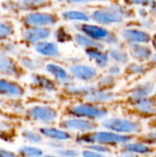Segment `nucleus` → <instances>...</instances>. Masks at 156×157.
Returning <instances> with one entry per match:
<instances>
[{
    "label": "nucleus",
    "mask_w": 156,
    "mask_h": 157,
    "mask_svg": "<svg viewBox=\"0 0 156 157\" xmlns=\"http://www.w3.org/2000/svg\"><path fill=\"white\" fill-rule=\"evenodd\" d=\"M131 16V13L120 6H112L106 9L96 10L92 14L95 21L100 24H112L121 22L125 17Z\"/></svg>",
    "instance_id": "1"
},
{
    "label": "nucleus",
    "mask_w": 156,
    "mask_h": 157,
    "mask_svg": "<svg viewBox=\"0 0 156 157\" xmlns=\"http://www.w3.org/2000/svg\"><path fill=\"white\" fill-rule=\"evenodd\" d=\"M131 137L119 135L112 132H98L90 135H86L79 138L78 142L83 143H99L102 144H124L131 141Z\"/></svg>",
    "instance_id": "2"
},
{
    "label": "nucleus",
    "mask_w": 156,
    "mask_h": 157,
    "mask_svg": "<svg viewBox=\"0 0 156 157\" xmlns=\"http://www.w3.org/2000/svg\"><path fill=\"white\" fill-rule=\"evenodd\" d=\"M102 125L108 130L117 132H137L141 129V126L138 122L119 118L106 120L102 122Z\"/></svg>",
    "instance_id": "3"
},
{
    "label": "nucleus",
    "mask_w": 156,
    "mask_h": 157,
    "mask_svg": "<svg viewBox=\"0 0 156 157\" xmlns=\"http://www.w3.org/2000/svg\"><path fill=\"white\" fill-rule=\"evenodd\" d=\"M80 29L88 37H90L91 39L94 40H105L106 42L108 43H117L118 40L116 39V37L111 34L109 31H108L106 29L98 27V26H93V25H81Z\"/></svg>",
    "instance_id": "4"
},
{
    "label": "nucleus",
    "mask_w": 156,
    "mask_h": 157,
    "mask_svg": "<svg viewBox=\"0 0 156 157\" xmlns=\"http://www.w3.org/2000/svg\"><path fill=\"white\" fill-rule=\"evenodd\" d=\"M28 116L29 119L35 121L50 122L56 119L57 112L51 107L36 106L30 108L28 110Z\"/></svg>",
    "instance_id": "5"
},
{
    "label": "nucleus",
    "mask_w": 156,
    "mask_h": 157,
    "mask_svg": "<svg viewBox=\"0 0 156 157\" xmlns=\"http://www.w3.org/2000/svg\"><path fill=\"white\" fill-rule=\"evenodd\" d=\"M48 0H17V1H6L2 6L8 11H25L40 7L46 4Z\"/></svg>",
    "instance_id": "6"
},
{
    "label": "nucleus",
    "mask_w": 156,
    "mask_h": 157,
    "mask_svg": "<svg viewBox=\"0 0 156 157\" xmlns=\"http://www.w3.org/2000/svg\"><path fill=\"white\" fill-rule=\"evenodd\" d=\"M56 22V17L51 14L35 12L28 14L24 17V23L29 27H42L52 25Z\"/></svg>",
    "instance_id": "7"
},
{
    "label": "nucleus",
    "mask_w": 156,
    "mask_h": 157,
    "mask_svg": "<svg viewBox=\"0 0 156 157\" xmlns=\"http://www.w3.org/2000/svg\"><path fill=\"white\" fill-rule=\"evenodd\" d=\"M71 113L78 117H86L91 119H100L107 115V111L101 108L89 106V105H79L71 108Z\"/></svg>",
    "instance_id": "8"
},
{
    "label": "nucleus",
    "mask_w": 156,
    "mask_h": 157,
    "mask_svg": "<svg viewBox=\"0 0 156 157\" xmlns=\"http://www.w3.org/2000/svg\"><path fill=\"white\" fill-rule=\"evenodd\" d=\"M0 74L12 77H19L20 75L19 68L4 50H0Z\"/></svg>",
    "instance_id": "9"
},
{
    "label": "nucleus",
    "mask_w": 156,
    "mask_h": 157,
    "mask_svg": "<svg viewBox=\"0 0 156 157\" xmlns=\"http://www.w3.org/2000/svg\"><path fill=\"white\" fill-rule=\"evenodd\" d=\"M51 34L50 29L42 27H32L24 32V40L31 44L38 43L41 40L48 38Z\"/></svg>",
    "instance_id": "10"
},
{
    "label": "nucleus",
    "mask_w": 156,
    "mask_h": 157,
    "mask_svg": "<svg viewBox=\"0 0 156 157\" xmlns=\"http://www.w3.org/2000/svg\"><path fill=\"white\" fill-rule=\"evenodd\" d=\"M154 89V86L152 83H143L138 85L130 95V99L134 102L138 103L149 97Z\"/></svg>",
    "instance_id": "11"
},
{
    "label": "nucleus",
    "mask_w": 156,
    "mask_h": 157,
    "mask_svg": "<svg viewBox=\"0 0 156 157\" xmlns=\"http://www.w3.org/2000/svg\"><path fill=\"white\" fill-rule=\"evenodd\" d=\"M0 94L4 96H8V97H21L24 94L23 88L13 82L5 80V79H0Z\"/></svg>",
    "instance_id": "12"
},
{
    "label": "nucleus",
    "mask_w": 156,
    "mask_h": 157,
    "mask_svg": "<svg viewBox=\"0 0 156 157\" xmlns=\"http://www.w3.org/2000/svg\"><path fill=\"white\" fill-rule=\"evenodd\" d=\"M71 72L72 74L80 80L87 81L92 78H94L97 75L96 69L93 67L87 66V65H82V64H76L71 66Z\"/></svg>",
    "instance_id": "13"
},
{
    "label": "nucleus",
    "mask_w": 156,
    "mask_h": 157,
    "mask_svg": "<svg viewBox=\"0 0 156 157\" xmlns=\"http://www.w3.org/2000/svg\"><path fill=\"white\" fill-rule=\"evenodd\" d=\"M122 36L125 40L132 43H146L150 40V36L146 32L138 29H124L122 31Z\"/></svg>",
    "instance_id": "14"
},
{
    "label": "nucleus",
    "mask_w": 156,
    "mask_h": 157,
    "mask_svg": "<svg viewBox=\"0 0 156 157\" xmlns=\"http://www.w3.org/2000/svg\"><path fill=\"white\" fill-rule=\"evenodd\" d=\"M62 125L69 130H75V131H82V132L91 131L95 128L94 123L91 121H85V120H74V119L65 121Z\"/></svg>",
    "instance_id": "15"
},
{
    "label": "nucleus",
    "mask_w": 156,
    "mask_h": 157,
    "mask_svg": "<svg viewBox=\"0 0 156 157\" xmlns=\"http://www.w3.org/2000/svg\"><path fill=\"white\" fill-rule=\"evenodd\" d=\"M35 49L39 53L44 56H58L59 55V50L57 46L52 42H48V41L38 42Z\"/></svg>",
    "instance_id": "16"
},
{
    "label": "nucleus",
    "mask_w": 156,
    "mask_h": 157,
    "mask_svg": "<svg viewBox=\"0 0 156 157\" xmlns=\"http://www.w3.org/2000/svg\"><path fill=\"white\" fill-rule=\"evenodd\" d=\"M86 54L93 59L96 63L100 67H105L108 63V58L106 53H103L97 48H89L86 49Z\"/></svg>",
    "instance_id": "17"
},
{
    "label": "nucleus",
    "mask_w": 156,
    "mask_h": 157,
    "mask_svg": "<svg viewBox=\"0 0 156 157\" xmlns=\"http://www.w3.org/2000/svg\"><path fill=\"white\" fill-rule=\"evenodd\" d=\"M114 94L111 92L107 91H97V89L88 94L86 98V99L89 102H107L109 100H112L114 98Z\"/></svg>",
    "instance_id": "18"
},
{
    "label": "nucleus",
    "mask_w": 156,
    "mask_h": 157,
    "mask_svg": "<svg viewBox=\"0 0 156 157\" xmlns=\"http://www.w3.org/2000/svg\"><path fill=\"white\" fill-rule=\"evenodd\" d=\"M131 55L138 60H147L152 54V52L148 47L140 44H133L131 47Z\"/></svg>",
    "instance_id": "19"
},
{
    "label": "nucleus",
    "mask_w": 156,
    "mask_h": 157,
    "mask_svg": "<svg viewBox=\"0 0 156 157\" xmlns=\"http://www.w3.org/2000/svg\"><path fill=\"white\" fill-rule=\"evenodd\" d=\"M31 79H32V82L34 85H36L37 86H39V87L46 90V91L51 92V91L55 90L54 84L50 79H48L47 77H45L43 75H32Z\"/></svg>",
    "instance_id": "20"
},
{
    "label": "nucleus",
    "mask_w": 156,
    "mask_h": 157,
    "mask_svg": "<svg viewBox=\"0 0 156 157\" xmlns=\"http://www.w3.org/2000/svg\"><path fill=\"white\" fill-rule=\"evenodd\" d=\"M40 132L44 136L54 140H66L70 137L67 132L53 128H42L40 129Z\"/></svg>",
    "instance_id": "21"
},
{
    "label": "nucleus",
    "mask_w": 156,
    "mask_h": 157,
    "mask_svg": "<svg viewBox=\"0 0 156 157\" xmlns=\"http://www.w3.org/2000/svg\"><path fill=\"white\" fill-rule=\"evenodd\" d=\"M74 39H75V41L81 46V47H84V48H86V49H89V48H97V49H101L102 46L97 43V41H95L94 40H91L90 37L87 38L86 36H83L82 34H76L74 36Z\"/></svg>",
    "instance_id": "22"
},
{
    "label": "nucleus",
    "mask_w": 156,
    "mask_h": 157,
    "mask_svg": "<svg viewBox=\"0 0 156 157\" xmlns=\"http://www.w3.org/2000/svg\"><path fill=\"white\" fill-rule=\"evenodd\" d=\"M46 70L51 74L55 78H57L58 80H62V81H64L68 78V75H67V73L65 72V70L59 66V65H56V64H52V63H49L46 65Z\"/></svg>",
    "instance_id": "23"
},
{
    "label": "nucleus",
    "mask_w": 156,
    "mask_h": 157,
    "mask_svg": "<svg viewBox=\"0 0 156 157\" xmlns=\"http://www.w3.org/2000/svg\"><path fill=\"white\" fill-rule=\"evenodd\" d=\"M137 108L140 111L148 114V115H154L156 113V108L154 103L148 98H145L140 102L137 103Z\"/></svg>",
    "instance_id": "24"
},
{
    "label": "nucleus",
    "mask_w": 156,
    "mask_h": 157,
    "mask_svg": "<svg viewBox=\"0 0 156 157\" xmlns=\"http://www.w3.org/2000/svg\"><path fill=\"white\" fill-rule=\"evenodd\" d=\"M125 151L130 153L131 155H133V154H146V153L150 152V149L144 144H126Z\"/></svg>",
    "instance_id": "25"
},
{
    "label": "nucleus",
    "mask_w": 156,
    "mask_h": 157,
    "mask_svg": "<svg viewBox=\"0 0 156 157\" xmlns=\"http://www.w3.org/2000/svg\"><path fill=\"white\" fill-rule=\"evenodd\" d=\"M63 17L67 20H82L87 21L89 19L88 16L80 11H65L63 13Z\"/></svg>",
    "instance_id": "26"
},
{
    "label": "nucleus",
    "mask_w": 156,
    "mask_h": 157,
    "mask_svg": "<svg viewBox=\"0 0 156 157\" xmlns=\"http://www.w3.org/2000/svg\"><path fill=\"white\" fill-rule=\"evenodd\" d=\"M66 90L74 95H88L96 90L94 86H67Z\"/></svg>",
    "instance_id": "27"
},
{
    "label": "nucleus",
    "mask_w": 156,
    "mask_h": 157,
    "mask_svg": "<svg viewBox=\"0 0 156 157\" xmlns=\"http://www.w3.org/2000/svg\"><path fill=\"white\" fill-rule=\"evenodd\" d=\"M18 153L24 156H40L42 155V151L40 148L33 146H22L18 149Z\"/></svg>",
    "instance_id": "28"
},
{
    "label": "nucleus",
    "mask_w": 156,
    "mask_h": 157,
    "mask_svg": "<svg viewBox=\"0 0 156 157\" xmlns=\"http://www.w3.org/2000/svg\"><path fill=\"white\" fill-rule=\"evenodd\" d=\"M109 53H110V56L118 63H125L127 61H128V56L127 54L120 51V50H118V49H111L109 51Z\"/></svg>",
    "instance_id": "29"
},
{
    "label": "nucleus",
    "mask_w": 156,
    "mask_h": 157,
    "mask_svg": "<svg viewBox=\"0 0 156 157\" xmlns=\"http://www.w3.org/2000/svg\"><path fill=\"white\" fill-rule=\"evenodd\" d=\"M22 136H23L24 139H26L30 144H39V143L41 142V137L38 133H36V132H34L32 131H29V130L23 131L22 132Z\"/></svg>",
    "instance_id": "30"
},
{
    "label": "nucleus",
    "mask_w": 156,
    "mask_h": 157,
    "mask_svg": "<svg viewBox=\"0 0 156 157\" xmlns=\"http://www.w3.org/2000/svg\"><path fill=\"white\" fill-rule=\"evenodd\" d=\"M13 34L12 27L3 21H0V40H5Z\"/></svg>",
    "instance_id": "31"
},
{
    "label": "nucleus",
    "mask_w": 156,
    "mask_h": 157,
    "mask_svg": "<svg viewBox=\"0 0 156 157\" xmlns=\"http://www.w3.org/2000/svg\"><path fill=\"white\" fill-rule=\"evenodd\" d=\"M128 4L131 5H139L143 6H151L154 5V0H125Z\"/></svg>",
    "instance_id": "32"
},
{
    "label": "nucleus",
    "mask_w": 156,
    "mask_h": 157,
    "mask_svg": "<svg viewBox=\"0 0 156 157\" xmlns=\"http://www.w3.org/2000/svg\"><path fill=\"white\" fill-rule=\"evenodd\" d=\"M21 63L23 64V66H25L26 68H28L29 70H34L37 66L36 62L29 57H23L21 59Z\"/></svg>",
    "instance_id": "33"
},
{
    "label": "nucleus",
    "mask_w": 156,
    "mask_h": 157,
    "mask_svg": "<svg viewBox=\"0 0 156 157\" xmlns=\"http://www.w3.org/2000/svg\"><path fill=\"white\" fill-rule=\"evenodd\" d=\"M4 46H5L4 47V51L6 52H8L9 54L16 55L17 53V52H18L16 44L13 43V42H6V43H5Z\"/></svg>",
    "instance_id": "34"
},
{
    "label": "nucleus",
    "mask_w": 156,
    "mask_h": 157,
    "mask_svg": "<svg viewBox=\"0 0 156 157\" xmlns=\"http://www.w3.org/2000/svg\"><path fill=\"white\" fill-rule=\"evenodd\" d=\"M114 82H115V80L112 76H106L100 80L99 86L102 87H109L114 84Z\"/></svg>",
    "instance_id": "35"
},
{
    "label": "nucleus",
    "mask_w": 156,
    "mask_h": 157,
    "mask_svg": "<svg viewBox=\"0 0 156 157\" xmlns=\"http://www.w3.org/2000/svg\"><path fill=\"white\" fill-rule=\"evenodd\" d=\"M129 71L131 72V73H134V74H142L144 72V67L140 65V64H136V63H132L131 64L129 67H128Z\"/></svg>",
    "instance_id": "36"
},
{
    "label": "nucleus",
    "mask_w": 156,
    "mask_h": 157,
    "mask_svg": "<svg viewBox=\"0 0 156 157\" xmlns=\"http://www.w3.org/2000/svg\"><path fill=\"white\" fill-rule=\"evenodd\" d=\"M58 155H63V156H74V155H77L78 153L76 151L67 149V150H60V151H58Z\"/></svg>",
    "instance_id": "37"
},
{
    "label": "nucleus",
    "mask_w": 156,
    "mask_h": 157,
    "mask_svg": "<svg viewBox=\"0 0 156 157\" xmlns=\"http://www.w3.org/2000/svg\"><path fill=\"white\" fill-rule=\"evenodd\" d=\"M90 150H94V151H97L98 153H107L108 152V148L105 147V146H102V145H92L89 147Z\"/></svg>",
    "instance_id": "38"
},
{
    "label": "nucleus",
    "mask_w": 156,
    "mask_h": 157,
    "mask_svg": "<svg viewBox=\"0 0 156 157\" xmlns=\"http://www.w3.org/2000/svg\"><path fill=\"white\" fill-rule=\"evenodd\" d=\"M145 141L148 142L149 144H156V132H151V133L147 134V136L145 137Z\"/></svg>",
    "instance_id": "39"
},
{
    "label": "nucleus",
    "mask_w": 156,
    "mask_h": 157,
    "mask_svg": "<svg viewBox=\"0 0 156 157\" xmlns=\"http://www.w3.org/2000/svg\"><path fill=\"white\" fill-rule=\"evenodd\" d=\"M16 155L6 149H3V148H0V157H12L15 156Z\"/></svg>",
    "instance_id": "40"
},
{
    "label": "nucleus",
    "mask_w": 156,
    "mask_h": 157,
    "mask_svg": "<svg viewBox=\"0 0 156 157\" xmlns=\"http://www.w3.org/2000/svg\"><path fill=\"white\" fill-rule=\"evenodd\" d=\"M83 155L85 156H101V155L97 152V151H94V150H91V151H85L83 153Z\"/></svg>",
    "instance_id": "41"
},
{
    "label": "nucleus",
    "mask_w": 156,
    "mask_h": 157,
    "mask_svg": "<svg viewBox=\"0 0 156 157\" xmlns=\"http://www.w3.org/2000/svg\"><path fill=\"white\" fill-rule=\"evenodd\" d=\"M67 3H87V2H91L93 0H62Z\"/></svg>",
    "instance_id": "42"
},
{
    "label": "nucleus",
    "mask_w": 156,
    "mask_h": 157,
    "mask_svg": "<svg viewBox=\"0 0 156 157\" xmlns=\"http://www.w3.org/2000/svg\"><path fill=\"white\" fill-rule=\"evenodd\" d=\"M120 72V68L117 67V66H113V67H111V68L109 69V73H110L111 75H117V74H119Z\"/></svg>",
    "instance_id": "43"
},
{
    "label": "nucleus",
    "mask_w": 156,
    "mask_h": 157,
    "mask_svg": "<svg viewBox=\"0 0 156 157\" xmlns=\"http://www.w3.org/2000/svg\"><path fill=\"white\" fill-rule=\"evenodd\" d=\"M3 129H4V124L0 121V137H1L2 134H3Z\"/></svg>",
    "instance_id": "44"
},
{
    "label": "nucleus",
    "mask_w": 156,
    "mask_h": 157,
    "mask_svg": "<svg viewBox=\"0 0 156 157\" xmlns=\"http://www.w3.org/2000/svg\"><path fill=\"white\" fill-rule=\"evenodd\" d=\"M152 9H153V11H154V12L156 14V1H154V5L152 6Z\"/></svg>",
    "instance_id": "45"
},
{
    "label": "nucleus",
    "mask_w": 156,
    "mask_h": 157,
    "mask_svg": "<svg viewBox=\"0 0 156 157\" xmlns=\"http://www.w3.org/2000/svg\"><path fill=\"white\" fill-rule=\"evenodd\" d=\"M153 62H154V66L156 67V54L154 55V58H153Z\"/></svg>",
    "instance_id": "46"
},
{
    "label": "nucleus",
    "mask_w": 156,
    "mask_h": 157,
    "mask_svg": "<svg viewBox=\"0 0 156 157\" xmlns=\"http://www.w3.org/2000/svg\"><path fill=\"white\" fill-rule=\"evenodd\" d=\"M154 45L156 46V35L154 36Z\"/></svg>",
    "instance_id": "47"
},
{
    "label": "nucleus",
    "mask_w": 156,
    "mask_h": 157,
    "mask_svg": "<svg viewBox=\"0 0 156 157\" xmlns=\"http://www.w3.org/2000/svg\"><path fill=\"white\" fill-rule=\"evenodd\" d=\"M153 124H154V126H156V120H155V121H154V122H153Z\"/></svg>",
    "instance_id": "48"
},
{
    "label": "nucleus",
    "mask_w": 156,
    "mask_h": 157,
    "mask_svg": "<svg viewBox=\"0 0 156 157\" xmlns=\"http://www.w3.org/2000/svg\"><path fill=\"white\" fill-rule=\"evenodd\" d=\"M0 104H1V100H0Z\"/></svg>",
    "instance_id": "49"
}]
</instances>
